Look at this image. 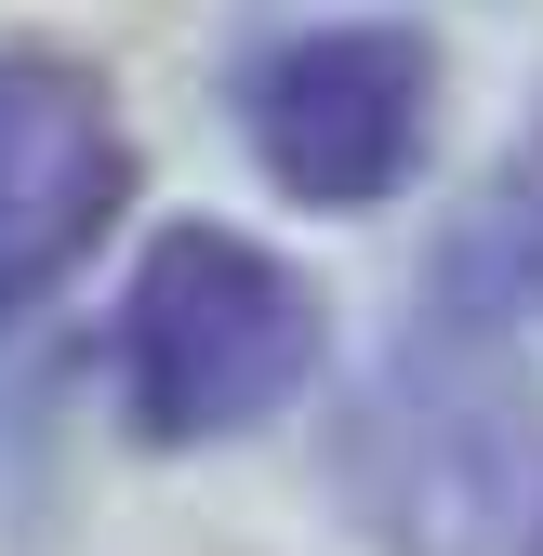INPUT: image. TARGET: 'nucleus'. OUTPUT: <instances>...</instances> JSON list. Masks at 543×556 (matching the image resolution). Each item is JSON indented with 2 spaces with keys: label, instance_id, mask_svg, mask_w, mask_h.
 Instances as JSON below:
<instances>
[{
  "label": "nucleus",
  "instance_id": "nucleus-1",
  "mask_svg": "<svg viewBox=\"0 0 543 556\" xmlns=\"http://www.w3.org/2000/svg\"><path fill=\"white\" fill-rule=\"evenodd\" d=\"M318 371V292L239 226H160L119 292V397L160 451H226L279 425Z\"/></svg>",
  "mask_w": 543,
  "mask_h": 556
},
{
  "label": "nucleus",
  "instance_id": "nucleus-2",
  "mask_svg": "<svg viewBox=\"0 0 543 556\" xmlns=\"http://www.w3.org/2000/svg\"><path fill=\"white\" fill-rule=\"evenodd\" d=\"M239 132L279 199L305 213H371L425 173L438 147V53L384 14H331V27H279L239 66Z\"/></svg>",
  "mask_w": 543,
  "mask_h": 556
},
{
  "label": "nucleus",
  "instance_id": "nucleus-3",
  "mask_svg": "<svg viewBox=\"0 0 543 556\" xmlns=\"http://www.w3.org/2000/svg\"><path fill=\"white\" fill-rule=\"evenodd\" d=\"M132 199V132L80 53L0 40V318L40 305Z\"/></svg>",
  "mask_w": 543,
  "mask_h": 556
},
{
  "label": "nucleus",
  "instance_id": "nucleus-4",
  "mask_svg": "<svg viewBox=\"0 0 543 556\" xmlns=\"http://www.w3.org/2000/svg\"><path fill=\"white\" fill-rule=\"evenodd\" d=\"M464 252H491V265H504V292L543 305V119H530V147H517V173H504V199H491V226L464 239Z\"/></svg>",
  "mask_w": 543,
  "mask_h": 556
},
{
  "label": "nucleus",
  "instance_id": "nucleus-5",
  "mask_svg": "<svg viewBox=\"0 0 543 556\" xmlns=\"http://www.w3.org/2000/svg\"><path fill=\"white\" fill-rule=\"evenodd\" d=\"M530 556H543V530H530Z\"/></svg>",
  "mask_w": 543,
  "mask_h": 556
}]
</instances>
